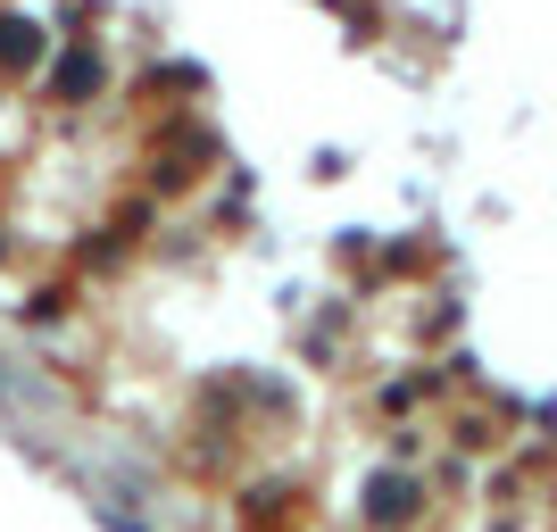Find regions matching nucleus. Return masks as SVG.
Segmentation results:
<instances>
[{
  "label": "nucleus",
  "mask_w": 557,
  "mask_h": 532,
  "mask_svg": "<svg viewBox=\"0 0 557 532\" xmlns=\"http://www.w3.org/2000/svg\"><path fill=\"white\" fill-rule=\"evenodd\" d=\"M34 84H42V109L84 116V109H100V100L116 92V67H109V50H100L92 34H59Z\"/></svg>",
  "instance_id": "1"
},
{
  "label": "nucleus",
  "mask_w": 557,
  "mask_h": 532,
  "mask_svg": "<svg viewBox=\"0 0 557 532\" xmlns=\"http://www.w3.org/2000/svg\"><path fill=\"white\" fill-rule=\"evenodd\" d=\"M0 267H17V242H9V225H0Z\"/></svg>",
  "instance_id": "6"
},
{
  "label": "nucleus",
  "mask_w": 557,
  "mask_h": 532,
  "mask_svg": "<svg viewBox=\"0 0 557 532\" xmlns=\"http://www.w3.org/2000/svg\"><path fill=\"white\" fill-rule=\"evenodd\" d=\"M100 524H109V532H150V524H141V516H116V508L100 516Z\"/></svg>",
  "instance_id": "5"
},
{
  "label": "nucleus",
  "mask_w": 557,
  "mask_h": 532,
  "mask_svg": "<svg viewBox=\"0 0 557 532\" xmlns=\"http://www.w3.org/2000/svg\"><path fill=\"white\" fill-rule=\"evenodd\" d=\"M50 34L34 9H17V0H0V84H34L42 75V59H50Z\"/></svg>",
  "instance_id": "2"
},
{
  "label": "nucleus",
  "mask_w": 557,
  "mask_h": 532,
  "mask_svg": "<svg viewBox=\"0 0 557 532\" xmlns=\"http://www.w3.org/2000/svg\"><path fill=\"white\" fill-rule=\"evenodd\" d=\"M417 516H424V483H417V474H399V466H383V474L367 483V524L374 532H408Z\"/></svg>",
  "instance_id": "4"
},
{
  "label": "nucleus",
  "mask_w": 557,
  "mask_h": 532,
  "mask_svg": "<svg viewBox=\"0 0 557 532\" xmlns=\"http://www.w3.org/2000/svg\"><path fill=\"white\" fill-rule=\"evenodd\" d=\"M209 92V75L191 67V59H150V67H134V84H125V109L159 116V109H184V100Z\"/></svg>",
  "instance_id": "3"
}]
</instances>
